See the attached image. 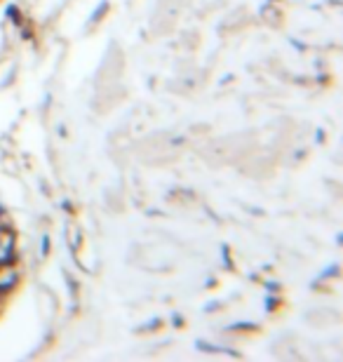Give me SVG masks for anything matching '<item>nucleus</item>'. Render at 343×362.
I'll list each match as a JSON object with an SVG mask.
<instances>
[{
    "mask_svg": "<svg viewBox=\"0 0 343 362\" xmlns=\"http://www.w3.org/2000/svg\"><path fill=\"white\" fill-rule=\"evenodd\" d=\"M0 235H3V230H0Z\"/></svg>",
    "mask_w": 343,
    "mask_h": 362,
    "instance_id": "f03ea898",
    "label": "nucleus"
},
{
    "mask_svg": "<svg viewBox=\"0 0 343 362\" xmlns=\"http://www.w3.org/2000/svg\"><path fill=\"white\" fill-rule=\"evenodd\" d=\"M14 282H17V271L12 269V266H0V292H7V289L14 287Z\"/></svg>",
    "mask_w": 343,
    "mask_h": 362,
    "instance_id": "f257e3e1",
    "label": "nucleus"
}]
</instances>
